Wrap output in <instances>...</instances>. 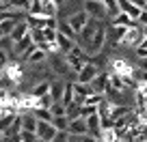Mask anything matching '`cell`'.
Returning a JSON list of instances; mask_svg holds the SVG:
<instances>
[{"label": "cell", "mask_w": 147, "mask_h": 142, "mask_svg": "<svg viewBox=\"0 0 147 142\" xmlns=\"http://www.w3.org/2000/svg\"><path fill=\"white\" fill-rule=\"evenodd\" d=\"M106 37H108L106 26H104V24H97V30H95V35H93L91 43H89V47H87L89 54H100L102 47H104V43H106Z\"/></svg>", "instance_id": "obj_1"}, {"label": "cell", "mask_w": 147, "mask_h": 142, "mask_svg": "<svg viewBox=\"0 0 147 142\" xmlns=\"http://www.w3.org/2000/svg\"><path fill=\"white\" fill-rule=\"evenodd\" d=\"M67 24L74 28V32H76V35H82V32H84V28H87L89 24H91V17H89V13H87V11H80V13H74L71 17L67 19Z\"/></svg>", "instance_id": "obj_2"}, {"label": "cell", "mask_w": 147, "mask_h": 142, "mask_svg": "<svg viewBox=\"0 0 147 142\" xmlns=\"http://www.w3.org/2000/svg\"><path fill=\"white\" fill-rule=\"evenodd\" d=\"M84 11L89 13V17H95V19H104L108 15V9L104 7L102 0H84Z\"/></svg>", "instance_id": "obj_3"}, {"label": "cell", "mask_w": 147, "mask_h": 142, "mask_svg": "<svg viewBox=\"0 0 147 142\" xmlns=\"http://www.w3.org/2000/svg\"><path fill=\"white\" fill-rule=\"evenodd\" d=\"M97 75H100V69H97L93 63H87V65H84V69L80 71L78 75H76V82H78V84H87V86H91L93 80H95Z\"/></svg>", "instance_id": "obj_4"}, {"label": "cell", "mask_w": 147, "mask_h": 142, "mask_svg": "<svg viewBox=\"0 0 147 142\" xmlns=\"http://www.w3.org/2000/svg\"><path fill=\"white\" fill-rule=\"evenodd\" d=\"M143 41H145V30H143V26H132L128 30V35H125V39H123V43L132 45L134 50H138V47L143 45Z\"/></svg>", "instance_id": "obj_5"}, {"label": "cell", "mask_w": 147, "mask_h": 142, "mask_svg": "<svg viewBox=\"0 0 147 142\" xmlns=\"http://www.w3.org/2000/svg\"><path fill=\"white\" fill-rule=\"evenodd\" d=\"M56 133H59V129L54 127V123H43V121H39V125H37V138L41 142H52L56 138Z\"/></svg>", "instance_id": "obj_6"}, {"label": "cell", "mask_w": 147, "mask_h": 142, "mask_svg": "<svg viewBox=\"0 0 147 142\" xmlns=\"http://www.w3.org/2000/svg\"><path fill=\"white\" fill-rule=\"evenodd\" d=\"M113 73L121 75V78H132L134 69H132V65H130L125 58H115L113 60Z\"/></svg>", "instance_id": "obj_7"}, {"label": "cell", "mask_w": 147, "mask_h": 142, "mask_svg": "<svg viewBox=\"0 0 147 142\" xmlns=\"http://www.w3.org/2000/svg\"><path fill=\"white\" fill-rule=\"evenodd\" d=\"M2 78H9L13 84H18L20 80L24 78V69H22V65H18V63H9L7 67H2Z\"/></svg>", "instance_id": "obj_8"}, {"label": "cell", "mask_w": 147, "mask_h": 142, "mask_svg": "<svg viewBox=\"0 0 147 142\" xmlns=\"http://www.w3.org/2000/svg\"><path fill=\"white\" fill-rule=\"evenodd\" d=\"M67 131L71 133V136H78V138H84L89 133V127H87V119H74V121H69V127H67Z\"/></svg>", "instance_id": "obj_9"}, {"label": "cell", "mask_w": 147, "mask_h": 142, "mask_svg": "<svg viewBox=\"0 0 147 142\" xmlns=\"http://www.w3.org/2000/svg\"><path fill=\"white\" fill-rule=\"evenodd\" d=\"M117 2H119V9H121V13L130 15V17H132L134 22H138L141 13L145 11V9H141V7H136L134 2H130V0H117Z\"/></svg>", "instance_id": "obj_10"}, {"label": "cell", "mask_w": 147, "mask_h": 142, "mask_svg": "<svg viewBox=\"0 0 147 142\" xmlns=\"http://www.w3.org/2000/svg\"><path fill=\"white\" fill-rule=\"evenodd\" d=\"M50 67L54 69V73H59V75H71L74 73L71 67H69V63H67V58L52 56V58H50Z\"/></svg>", "instance_id": "obj_11"}, {"label": "cell", "mask_w": 147, "mask_h": 142, "mask_svg": "<svg viewBox=\"0 0 147 142\" xmlns=\"http://www.w3.org/2000/svg\"><path fill=\"white\" fill-rule=\"evenodd\" d=\"M110 88V75L108 73H100L91 84V91L97 93V95H106V91Z\"/></svg>", "instance_id": "obj_12"}, {"label": "cell", "mask_w": 147, "mask_h": 142, "mask_svg": "<svg viewBox=\"0 0 147 142\" xmlns=\"http://www.w3.org/2000/svg\"><path fill=\"white\" fill-rule=\"evenodd\" d=\"M30 30H32V28L28 26V22H20L18 26H15L13 35H11L9 39H11V41H13V43H18V41H22L24 37H28V35H30Z\"/></svg>", "instance_id": "obj_13"}, {"label": "cell", "mask_w": 147, "mask_h": 142, "mask_svg": "<svg viewBox=\"0 0 147 142\" xmlns=\"http://www.w3.org/2000/svg\"><path fill=\"white\" fill-rule=\"evenodd\" d=\"M97 142H119V133L115 131L113 127H106V129H102L100 133H97Z\"/></svg>", "instance_id": "obj_14"}, {"label": "cell", "mask_w": 147, "mask_h": 142, "mask_svg": "<svg viewBox=\"0 0 147 142\" xmlns=\"http://www.w3.org/2000/svg\"><path fill=\"white\" fill-rule=\"evenodd\" d=\"M63 95H65V84L63 82H52L50 88V97L54 103H63Z\"/></svg>", "instance_id": "obj_15"}, {"label": "cell", "mask_w": 147, "mask_h": 142, "mask_svg": "<svg viewBox=\"0 0 147 142\" xmlns=\"http://www.w3.org/2000/svg\"><path fill=\"white\" fill-rule=\"evenodd\" d=\"M24 58L28 60V63H41V60H46V52L43 50H39L37 45H32L30 50L24 54Z\"/></svg>", "instance_id": "obj_16"}, {"label": "cell", "mask_w": 147, "mask_h": 142, "mask_svg": "<svg viewBox=\"0 0 147 142\" xmlns=\"http://www.w3.org/2000/svg\"><path fill=\"white\" fill-rule=\"evenodd\" d=\"M30 32H32V30H30ZM32 45H35V41H32V35H28V37H24L22 41H18V43H15V54L24 56V54H26V52L30 50Z\"/></svg>", "instance_id": "obj_17"}, {"label": "cell", "mask_w": 147, "mask_h": 142, "mask_svg": "<svg viewBox=\"0 0 147 142\" xmlns=\"http://www.w3.org/2000/svg\"><path fill=\"white\" fill-rule=\"evenodd\" d=\"M50 88H52V82H39V84L30 91V95L37 97V99H41V97L50 95Z\"/></svg>", "instance_id": "obj_18"}, {"label": "cell", "mask_w": 147, "mask_h": 142, "mask_svg": "<svg viewBox=\"0 0 147 142\" xmlns=\"http://www.w3.org/2000/svg\"><path fill=\"white\" fill-rule=\"evenodd\" d=\"M76 101V91H74V82H65V95H63V105L69 108V105Z\"/></svg>", "instance_id": "obj_19"}, {"label": "cell", "mask_w": 147, "mask_h": 142, "mask_svg": "<svg viewBox=\"0 0 147 142\" xmlns=\"http://www.w3.org/2000/svg\"><path fill=\"white\" fill-rule=\"evenodd\" d=\"M18 24L20 22H15V19H2V24H0V35H2V37H11Z\"/></svg>", "instance_id": "obj_20"}, {"label": "cell", "mask_w": 147, "mask_h": 142, "mask_svg": "<svg viewBox=\"0 0 147 142\" xmlns=\"http://www.w3.org/2000/svg\"><path fill=\"white\" fill-rule=\"evenodd\" d=\"M113 26H125V28H132V26H136V24H134V19L130 17V15L119 13L117 17H113Z\"/></svg>", "instance_id": "obj_21"}, {"label": "cell", "mask_w": 147, "mask_h": 142, "mask_svg": "<svg viewBox=\"0 0 147 142\" xmlns=\"http://www.w3.org/2000/svg\"><path fill=\"white\" fill-rule=\"evenodd\" d=\"M65 58H67L69 67H71V71H74V73H76V75H78L80 71H82V69H84V65H87V63H84V60L76 58V56H71V54H67V56H65Z\"/></svg>", "instance_id": "obj_22"}, {"label": "cell", "mask_w": 147, "mask_h": 142, "mask_svg": "<svg viewBox=\"0 0 147 142\" xmlns=\"http://www.w3.org/2000/svg\"><path fill=\"white\" fill-rule=\"evenodd\" d=\"M110 88L117 93H123L125 91V80L121 78V75H115V73H110Z\"/></svg>", "instance_id": "obj_23"}, {"label": "cell", "mask_w": 147, "mask_h": 142, "mask_svg": "<svg viewBox=\"0 0 147 142\" xmlns=\"http://www.w3.org/2000/svg\"><path fill=\"white\" fill-rule=\"evenodd\" d=\"M22 123H24V131H35L37 133V125H39V121L35 119V116H22Z\"/></svg>", "instance_id": "obj_24"}, {"label": "cell", "mask_w": 147, "mask_h": 142, "mask_svg": "<svg viewBox=\"0 0 147 142\" xmlns=\"http://www.w3.org/2000/svg\"><path fill=\"white\" fill-rule=\"evenodd\" d=\"M102 103H104V95H97V93H91L84 99V105H91V108H100Z\"/></svg>", "instance_id": "obj_25"}, {"label": "cell", "mask_w": 147, "mask_h": 142, "mask_svg": "<svg viewBox=\"0 0 147 142\" xmlns=\"http://www.w3.org/2000/svg\"><path fill=\"white\" fill-rule=\"evenodd\" d=\"M39 2H41V7L46 9L48 17H56V7H59V5H56L54 0H39Z\"/></svg>", "instance_id": "obj_26"}, {"label": "cell", "mask_w": 147, "mask_h": 142, "mask_svg": "<svg viewBox=\"0 0 147 142\" xmlns=\"http://www.w3.org/2000/svg\"><path fill=\"white\" fill-rule=\"evenodd\" d=\"M35 116L37 121H43V123H54V116H52L50 110H35Z\"/></svg>", "instance_id": "obj_27"}, {"label": "cell", "mask_w": 147, "mask_h": 142, "mask_svg": "<svg viewBox=\"0 0 147 142\" xmlns=\"http://www.w3.org/2000/svg\"><path fill=\"white\" fill-rule=\"evenodd\" d=\"M9 2H11V9H18V11H26V13L30 11V5H32L30 0H9Z\"/></svg>", "instance_id": "obj_28"}, {"label": "cell", "mask_w": 147, "mask_h": 142, "mask_svg": "<svg viewBox=\"0 0 147 142\" xmlns=\"http://www.w3.org/2000/svg\"><path fill=\"white\" fill-rule=\"evenodd\" d=\"M28 15H39V17H48V15H46V9L41 7V2H39V0H32Z\"/></svg>", "instance_id": "obj_29"}, {"label": "cell", "mask_w": 147, "mask_h": 142, "mask_svg": "<svg viewBox=\"0 0 147 142\" xmlns=\"http://www.w3.org/2000/svg\"><path fill=\"white\" fill-rule=\"evenodd\" d=\"M50 112H52V116H54V119H63V116H67V108H65L63 103H52Z\"/></svg>", "instance_id": "obj_30"}, {"label": "cell", "mask_w": 147, "mask_h": 142, "mask_svg": "<svg viewBox=\"0 0 147 142\" xmlns=\"http://www.w3.org/2000/svg\"><path fill=\"white\" fill-rule=\"evenodd\" d=\"M102 2H104V7L108 9V13H113V17H117V15L121 13L119 2H117V0H102Z\"/></svg>", "instance_id": "obj_31"}, {"label": "cell", "mask_w": 147, "mask_h": 142, "mask_svg": "<svg viewBox=\"0 0 147 142\" xmlns=\"http://www.w3.org/2000/svg\"><path fill=\"white\" fill-rule=\"evenodd\" d=\"M95 30H97V24H89L87 28H84V32H82V39L87 41V47H89V43H91V39H93V35H95Z\"/></svg>", "instance_id": "obj_32"}, {"label": "cell", "mask_w": 147, "mask_h": 142, "mask_svg": "<svg viewBox=\"0 0 147 142\" xmlns=\"http://www.w3.org/2000/svg\"><path fill=\"white\" fill-rule=\"evenodd\" d=\"M20 142H39L35 131H22L20 133Z\"/></svg>", "instance_id": "obj_33"}, {"label": "cell", "mask_w": 147, "mask_h": 142, "mask_svg": "<svg viewBox=\"0 0 147 142\" xmlns=\"http://www.w3.org/2000/svg\"><path fill=\"white\" fill-rule=\"evenodd\" d=\"M59 32H61V35H65V37H69V39L76 37V32H74V28L69 26V24H59Z\"/></svg>", "instance_id": "obj_34"}, {"label": "cell", "mask_w": 147, "mask_h": 142, "mask_svg": "<svg viewBox=\"0 0 147 142\" xmlns=\"http://www.w3.org/2000/svg\"><path fill=\"white\" fill-rule=\"evenodd\" d=\"M69 140H71V133H69V131H59L52 142H69Z\"/></svg>", "instance_id": "obj_35"}, {"label": "cell", "mask_w": 147, "mask_h": 142, "mask_svg": "<svg viewBox=\"0 0 147 142\" xmlns=\"http://www.w3.org/2000/svg\"><path fill=\"white\" fill-rule=\"evenodd\" d=\"M97 108H91V105H82V119H89L91 114H95Z\"/></svg>", "instance_id": "obj_36"}, {"label": "cell", "mask_w": 147, "mask_h": 142, "mask_svg": "<svg viewBox=\"0 0 147 142\" xmlns=\"http://www.w3.org/2000/svg\"><path fill=\"white\" fill-rule=\"evenodd\" d=\"M138 26H143V28H147V9L141 13V17H138Z\"/></svg>", "instance_id": "obj_37"}, {"label": "cell", "mask_w": 147, "mask_h": 142, "mask_svg": "<svg viewBox=\"0 0 147 142\" xmlns=\"http://www.w3.org/2000/svg\"><path fill=\"white\" fill-rule=\"evenodd\" d=\"M136 54H138V58H143V60L147 58V50H145V47H138V50H136Z\"/></svg>", "instance_id": "obj_38"}, {"label": "cell", "mask_w": 147, "mask_h": 142, "mask_svg": "<svg viewBox=\"0 0 147 142\" xmlns=\"http://www.w3.org/2000/svg\"><path fill=\"white\" fill-rule=\"evenodd\" d=\"M80 142H97V138L95 136H84V138H80Z\"/></svg>", "instance_id": "obj_39"}, {"label": "cell", "mask_w": 147, "mask_h": 142, "mask_svg": "<svg viewBox=\"0 0 147 142\" xmlns=\"http://www.w3.org/2000/svg\"><path fill=\"white\" fill-rule=\"evenodd\" d=\"M130 2H134L136 7H141V9H145V0H130Z\"/></svg>", "instance_id": "obj_40"}, {"label": "cell", "mask_w": 147, "mask_h": 142, "mask_svg": "<svg viewBox=\"0 0 147 142\" xmlns=\"http://www.w3.org/2000/svg\"><path fill=\"white\" fill-rule=\"evenodd\" d=\"M141 71H147V58H145V60L141 63Z\"/></svg>", "instance_id": "obj_41"}, {"label": "cell", "mask_w": 147, "mask_h": 142, "mask_svg": "<svg viewBox=\"0 0 147 142\" xmlns=\"http://www.w3.org/2000/svg\"><path fill=\"white\" fill-rule=\"evenodd\" d=\"M136 142H147V133H143V136H141V138H138V140H136Z\"/></svg>", "instance_id": "obj_42"}, {"label": "cell", "mask_w": 147, "mask_h": 142, "mask_svg": "<svg viewBox=\"0 0 147 142\" xmlns=\"http://www.w3.org/2000/svg\"><path fill=\"white\" fill-rule=\"evenodd\" d=\"M141 47H145V50H147V39H145V41H143V45Z\"/></svg>", "instance_id": "obj_43"}, {"label": "cell", "mask_w": 147, "mask_h": 142, "mask_svg": "<svg viewBox=\"0 0 147 142\" xmlns=\"http://www.w3.org/2000/svg\"><path fill=\"white\" fill-rule=\"evenodd\" d=\"M54 2H56V5H63V2H65V0H54Z\"/></svg>", "instance_id": "obj_44"}, {"label": "cell", "mask_w": 147, "mask_h": 142, "mask_svg": "<svg viewBox=\"0 0 147 142\" xmlns=\"http://www.w3.org/2000/svg\"><path fill=\"white\" fill-rule=\"evenodd\" d=\"M143 30H145V39H147V28H143Z\"/></svg>", "instance_id": "obj_45"}]
</instances>
